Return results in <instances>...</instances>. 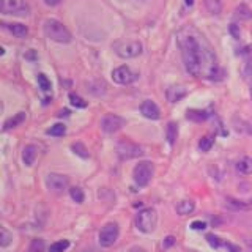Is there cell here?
I'll return each instance as SVG.
<instances>
[{"instance_id": "cell-14", "label": "cell", "mask_w": 252, "mask_h": 252, "mask_svg": "<svg viewBox=\"0 0 252 252\" xmlns=\"http://www.w3.org/2000/svg\"><path fill=\"white\" fill-rule=\"evenodd\" d=\"M3 26H5V29H8L10 33H13L18 38H26L29 35V29H27V26H24V24L11 22V24H3Z\"/></svg>"}, {"instance_id": "cell-6", "label": "cell", "mask_w": 252, "mask_h": 252, "mask_svg": "<svg viewBox=\"0 0 252 252\" xmlns=\"http://www.w3.org/2000/svg\"><path fill=\"white\" fill-rule=\"evenodd\" d=\"M155 175V165L152 161H140L132 170V178L139 186H147Z\"/></svg>"}, {"instance_id": "cell-20", "label": "cell", "mask_w": 252, "mask_h": 252, "mask_svg": "<svg viewBox=\"0 0 252 252\" xmlns=\"http://www.w3.org/2000/svg\"><path fill=\"white\" fill-rule=\"evenodd\" d=\"M192 211H194V202L192 200H181L177 205V213L180 216L189 215V213H192Z\"/></svg>"}, {"instance_id": "cell-10", "label": "cell", "mask_w": 252, "mask_h": 252, "mask_svg": "<svg viewBox=\"0 0 252 252\" xmlns=\"http://www.w3.org/2000/svg\"><path fill=\"white\" fill-rule=\"evenodd\" d=\"M125 118H122L120 115H115V114H107L102 117L101 120V129L107 132V134H114L117 131H120L123 126H125Z\"/></svg>"}, {"instance_id": "cell-9", "label": "cell", "mask_w": 252, "mask_h": 252, "mask_svg": "<svg viewBox=\"0 0 252 252\" xmlns=\"http://www.w3.org/2000/svg\"><path fill=\"white\" fill-rule=\"evenodd\" d=\"M68 185H69V180L66 175H63V173H49V175L46 177L47 189L55 194H62L65 189H68Z\"/></svg>"}, {"instance_id": "cell-30", "label": "cell", "mask_w": 252, "mask_h": 252, "mask_svg": "<svg viewBox=\"0 0 252 252\" xmlns=\"http://www.w3.org/2000/svg\"><path fill=\"white\" fill-rule=\"evenodd\" d=\"M11 241H13V235H11L10 232H8L5 227L0 228V246H2V248H6Z\"/></svg>"}, {"instance_id": "cell-41", "label": "cell", "mask_w": 252, "mask_h": 252, "mask_svg": "<svg viewBox=\"0 0 252 252\" xmlns=\"http://www.w3.org/2000/svg\"><path fill=\"white\" fill-rule=\"evenodd\" d=\"M185 2H186L188 6H192L194 5V0H185Z\"/></svg>"}, {"instance_id": "cell-17", "label": "cell", "mask_w": 252, "mask_h": 252, "mask_svg": "<svg viewBox=\"0 0 252 252\" xmlns=\"http://www.w3.org/2000/svg\"><path fill=\"white\" fill-rule=\"evenodd\" d=\"M236 169H238V172L243 173V175H251L252 173V158H248V156L241 158V159L236 162Z\"/></svg>"}, {"instance_id": "cell-35", "label": "cell", "mask_w": 252, "mask_h": 252, "mask_svg": "<svg viewBox=\"0 0 252 252\" xmlns=\"http://www.w3.org/2000/svg\"><path fill=\"white\" fill-rule=\"evenodd\" d=\"M224 249H225V252H241L240 251V248L238 246H235V244H232V243H224V246H222Z\"/></svg>"}, {"instance_id": "cell-24", "label": "cell", "mask_w": 252, "mask_h": 252, "mask_svg": "<svg viewBox=\"0 0 252 252\" xmlns=\"http://www.w3.org/2000/svg\"><path fill=\"white\" fill-rule=\"evenodd\" d=\"M69 195H71V199H73L76 203H84L85 200V194L81 188H77V186H73V188H69Z\"/></svg>"}, {"instance_id": "cell-42", "label": "cell", "mask_w": 252, "mask_h": 252, "mask_svg": "<svg viewBox=\"0 0 252 252\" xmlns=\"http://www.w3.org/2000/svg\"><path fill=\"white\" fill-rule=\"evenodd\" d=\"M251 99H252V84H251Z\"/></svg>"}, {"instance_id": "cell-25", "label": "cell", "mask_w": 252, "mask_h": 252, "mask_svg": "<svg viewBox=\"0 0 252 252\" xmlns=\"http://www.w3.org/2000/svg\"><path fill=\"white\" fill-rule=\"evenodd\" d=\"M205 5H207L211 14H219L220 10H222V2L220 0H205Z\"/></svg>"}, {"instance_id": "cell-21", "label": "cell", "mask_w": 252, "mask_h": 252, "mask_svg": "<svg viewBox=\"0 0 252 252\" xmlns=\"http://www.w3.org/2000/svg\"><path fill=\"white\" fill-rule=\"evenodd\" d=\"M71 150H73V153L81 156L82 159H87L90 155H89V150H87V147L82 144V142H74V144H71Z\"/></svg>"}, {"instance_id": "cell-8", "label": "cell", "mask_w": 252, "mask_h": 252, "mask_svg": "<svg viewBox=\"0 0 252 252\" xmlns=\"http://www.w3.org/2000/svg\"><path fill=\"white\" fill-rule=\"evenodd\" d=\"M118 235H120V228H118L117 222H107L102 225L99 230V244L102 248H110L114 246L118 240Z\"/></svg>"}, {"instance_id": "cell-1", "label": "cell", "mask_w": 252, "mask_h": 252, "mask_svg": "<svg viewBox=\"0 0 252 252\" xmlns=\"http://www.w3.org/2000/svg\"><path fill=\"white\" fill-rule=\"evenodd\" d=\"M177 43L181 49L185 68L191 76L207 77L210 81H220L224 77L215 51L200 32L194 27H183L177 33Z\"/></svg>"}, {"instance_id": "cell-2", "label": "cell", "mask_w": 252, "mask_h": 252, "mask_svg": "<svg viewBox=\"0 0 252 252\" xmlns=\"http://www.w3.org/2000/svg\"><path fill=\"white\" fill-rule=\"evenodd\" d=\"M43 29H44L46 36L49 39H52V41H55V43L68 44V43H71V39H73V36H71V33H69V30L57 19H46Z\"/></svg>"}, {"instance_id": "cell-23", "label": "cell", "mask_w": 252, "mask_h": 252, "mask_svg": "<svg viewBox=\"0 0 252 252\" xmlns=\"http://www.w3.org/2000/svg\"><path fill=\"white\" fill-rule=\"evenodd\" d=\"M65 132H66V126L63 123H55L54 126H51V128L47 129V134H49V136H54V137L65 136Z\"/></svg>"}, {"instance_id": "cell-3", "label": "cell", "mask_w": 252, "mask_h": 252, "mask_svg": "<svg viewBox=\"0 0 252 252\" xmlns=\"http://www.w3.org/2000/svg\"><path fill=\"white\" fill-rule=\"evenodd\" d=\"M134 222H136L137 230H140L142 233H152L158 224V213L152 207L144 208L136 215V220Z\"/></svg>"}, {"instance_id": "cell-11", "label": "cell", "mask_w": 252, "mask_h": 252, "mask_svg": "<svg viewBox=\"0 0 252 252\" xmlns=\"http://www.w3.org/2000/svg\"><path fill=\"white\" fill-rule=\"evenodd\" d=\"M112 79H114V82L120 84V85H129L137 79V73H134L129 66L123 65V66H118L112 71Z\"/></svg>"}, {"instance_id": "cell-36", "label": "cell", "mask_w": 252, "mask_h": 252, "mask_svg": "<svg viewBox=\"0 0 252 252\" xmlns=\"http://www.w3.org/2000/svg\"><path fill=\"white\" fill-rule=\"evenodd\" d=\"M227 200H228V205H232L233 208H246V205L238 200H233V199H227Z\"/></svg>"}, {"instance_id": "cell-13", "label": "cell", "mask_w": 252, "mask_h": 252, "mask_svg": "<svg viewBox=\"0 0 252 252\" xmlns=\"http://www.w3.org/2000/svg\"><path fill=\"white\" fill-rule=\"evenodd\" d=\"M38 156V147L35 144H29L24 147L22 150V161L24 164L27 165V167H32V165L35 164V159Z\"/></svg>"}, {"instance_id": "cell-26", "label": "cell", "mask_w": 252, "mask_h": 252, "mask_svg": "<svg viewBox=\"0 0 252 252\" xmlns=\"http://www.w3.org/2000/svg\"><path fill=\"white\" fill-rule=\"evenodd\" d=\"M69 248V241L68 240H60V241H55L51 244L49 252H65Z\"/></svg>"}, {"instance_id": "cell-15", "label": "cell", "mask_w": 252, "mask_h": 252, "mask_svg": "<svg viewBox=\"0 0 252 252\" xmlns=\"http://www.w3.org/2000/svg\"><path fill=\"white\" fill-rule=\"evenodd\" d=\"M24 122H26V112H18L3 123V131H10L13 128H18V126L22 125Z\"/></svg>"}, {"instance_id": "cell-19", "label": "cell", "mask_w": 252, "mask_h": 252, "mask_svg": "<svg viewBox=\"0 0 252 252\" xmlns=\"http://www.w3.org/2000/svg\"><path fill=\"white\" fill-rule=\"evenodd\" d=\"M165 136H167V142L170 145H173L177 142L178 137V125L175 122H170L165 128Z\"/></svg>"}, {"instance_id": "cell-33", "label": "cell", "mask_w": 252, "mask_h": 252, "mask_svg": "<svg viewBox=\"0 0 252 252\" xmlns=\"http://www.w3.org/2000/svg\"><path fill=\"white\" fill-rule=\"evenodd\" d=\"M243 76L244 77H252V57H249L246 60V63H244V66H243Z\"/></svg>"}, {"instance_id": "cell-5", "label": "cell", "mask_w": 252, "mask_h": 252, "mask_svg": "<svg viewBox=\"0 0 252 252\" xmlns=\"http://www.w3.org/2000/svg\"><path fill=\"white\" fill-rule=\"evenodd\" d=\"M117 155L120 159L128 161V159H134V158H140L144 155V150L136 142H132L129 139H123L117 144Z\"/></svg>"}, {"instance_id": "cell-12", "label": "cell", "mask_w": 252, "mask_h": 252, "mask_svg": "<svg viewBox=\"0 0 252 252\" xmlns=\"http://www.w3.org/2000/svg\"><path fill=\"white\" fill-rule=\"evenodd\" d=\"M140 112L145 118L148 120H158L161 117V110L158 107V104L152 99H145L144 102L140 104Z\"/></svg>"}, {"instance_id": "cell-38", "label": "cell", "mask_w": 252, "mask_h": 252, "mask_svg": "<svg viewBox=\"0 0 252 252\" xmlns=\"http://www.w3.org/2000/svg\"><path fill=\"white\" fill-rule=\"evenodd\" d=\"M230 33L238 39L240 38V30H238V27H236V24H230Z\"/></svg>"}, {"instance_id": "cell-32", "label": "cell", "mask_w": 252, "mask_h": 252, "mask_svg": "<svg viewBox=\"0 0 252 252\" xmlns=\"http://www.w3.org/2000/svg\"><path fill=\"white\" fill-rule=\"evenodd\" d=\"M30 252H44V241L41 238H35L30 244Z\"/></svg>"}, {"instance_id": "cell-29", "label": "cell", "mask_w": 252, "mask_h": 252, "mask_svg": "<svg viewBox=\"0 0 252 252\" xmlns=\"http://www.w3.org/2000/svg\"><path fill=\"white\" fill-rule=\"evenodd\" d=\"M69 102L77 109H85L87 107V101L79 96V94H76V93H69Z\"/></svg>"}, {"instance_id": "cell-37", "label": "cell", "mask_w": 252, "mask_h": 252, "mask_svg": "<svg viewBox=\"0 0 252 252\" xmlns=\"http://www.w3.org/2000/svg\"><path fill=\"white\" fill-rule=\"evenodd\" d=\"M173 244H175V238H173V236H167V238L164 240V243H162V246L167 249V248H170V246H173Z\"/></svg>"}, {"instance_id": "cell-28", "label": "cell", "mask_w": 252, "mask_h": 252, "mask_svg": "<svg viewBox=\"0 0 252 252\" xmlns=\"http://www.w3.org/2000/svg\"><path fill=\"white\" fill-rule=\"evenodd\" d=\"M36 81H38V85H39V89H41L43 92H49V90L52 89V85H51V81H49V79H47V76H46V74L39 73V74L36 76Z\"/></svg>"}, {"instance_id": "cell-16", "label": "cell", "mask_w": 252, "mask_h": 252, "mask_svg": "<svg viewBox=\"0 0 252 252\" xmlns=\"http://www.w3.org/2000/svg\"><path fill=\"white\" fill-rule=\"evenodd\" d=\"M208 117H210V114L207 112V110H200V109H189L188 112H186V118H188V120L197 122V123L205 122Z\"/></svg>"}, {"instance_id": "cell-39", "label": "cell", "mask_w": 252, "mask_h": 252, "mask_svg": "<svg viewBox=\"0 0 252 252\" xmlns=\"http://www.w3.org/2000/svg\"><path fill=\"white\" fill-rule=\"evenodd\" d=\"M60 2H62V0H44V3H46L47 6H57Z\"/></svg>"}, {"instance_id": "cell-27", "label": "cell", "mask_w": 252, "mask_h": 252, "mask_svg": "<svg viewBox=\"0 0 252 252\" xmlns=\"http://www.w3.org/2000/svg\"><path fill=\"white\" fill-rule=\"evenodd\" d=\"M213 144H215V137H213V136H203L199 140V148L202 150V152H210Z\"/></svg>"}, {"instance_id": "cell-7", "label": "cell", "mask_w": 252, "mask_h": 252, "mask_svg": "<svg viewBox=\"0 0 252 252\" xmlns=\"http://www.w3.org/2000/svg\"><path fill=\"white\" fill-rule=\"evenodd\" d=\"M114 51L122 59H134L142 54L140 41H118L114 44Z\"/></svg>"}, {"instance_id": "cell-18", "label": "cell", "mask_w": 252, "mask_h": 252, "mask_svg": "<svg viewBox=\"0 0 252 252\" xmlns=\"http://www.w3.org/2000/svg\"><path fill=\"white\" fill-rule=\"evenodd\" d=\"M186 96V90L181 89V87H170L167 90V99L170 102H178L181 98Z\"/></svg>"}, {"instance_id": "cell-22", "label": "cell", "mask_w": 252, "mask_h": 252, "mask_svg": "<svg viewBox=\"0 0 252 252\" xmlns=\"http://www.w3.org/2000/svg\"><path fill=\"white\" fill-rule=\"evenodd\" d=\"M235 16H236L238 19H241V21H248V19L252 18V13H251V10H249V6H248V5L241 3V5L235 10Z\"/></svg>"}, {"instance_id": "cell-31", "label": "cell", "mask_w": 252, "mask_h": 252, "mask_svg": "<svg viewBox=\"0 0 252 252\" xmlns=\"http://www.w3.org/2000/svg\"><path fill=\"white\" fill-rule=\"evenodd\" d=\"M207 241L213 249H222L224 243H225L224 240H220L216 235H207Z\"/></svg>"}, {"instance_id": "cell-34", "label": "cell", "mask_w": 252, "mask_h": 252, "mask_svg": "<svg viewBox=\"0 0 252 252\" xmlns=\"http://www.w3.org/2000/svg\"><path fill=\"white\" fill-rule=\"evenodd\" d=\"M191 228L192 230H205L207 228V222H203V220H194L191 224Z\"/></svg>"}, {"instance_id": "cell-40", "label": "cell", "mask_w": 252, "mask_h": 252, "mask_svg": "<svg viewBox=\"0 0 252 252\" xmlns=\"http://www.w3.org/2000/svg\"><path fill=\"white\" fill-rule=\"evenodd\" d=\"M129 252H145L142 248H139V246H134V248H131L129 249Z\"/></svg>"}, {"instance_id": "cell-4", "label": "cell", "mask_w": 252, "mask_h": 252, "mask_svg": "<svg viewBox=\"0 0 252 252\" xmlns=\"http://www.w3.org/2000/svg\"><path fill=\"white\" fill-rule=\"evenodd\" d=\"M0 13L26 18L30 14V5L27 0H0Z\"/></svg>"}]
</instances>
